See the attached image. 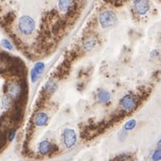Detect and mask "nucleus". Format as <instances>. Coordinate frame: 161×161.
<instances>
[{
  "mask_svg": "<svg viewBox=\"0 0 161 161\" xmlns=\"http://www.w3.org/2000/svg\"><path fill=\"white\" fill-rule=\"evenodd\" d=\"M18 161H22V160H18Z\"/></svg>",
  "mask_w": 161,
  "mask_h": 161,
  "instance_id": "nucleus-23",
  "label": "nucleus"
},
{
  "mask_svg": "<svg viewBox=\"0 0 161 161\" xmlns=\"http://www.w3.org/2000/svg\"><path fill=\"white\" fill-rule=\"evenodd\" d=\"M63 143L67 148L73 147L76 143V131L72 128H65L62 134Z\"/></svg>",
  "mask_w": 161,
  "mask_h": 161,
  "instance_id": "nucleus-5",
  "label": "nucleus"
},
{
  "mask_svg": "<svg viewBox=\"0 0 161 161\" xmlns=\"http://www.w3.org/2000/svg\"><path fill=\"white\" fill-rule=\"evenodd\" d=\"M159 56V51L158 50H153L151 52V58H158Z\"/></svg>",
  "mask_w": 161,
  "mask_h": 161,
  "instance_id": "nucleus-21",
  "label": "nucleus"
},
{
  "mask_svg": "<svg viewBox=\"0 0 161 161\" xmlns=\"http://www.w3.org/2000/svg\"><path fill=\"white\" fill-rule=\"evenodd\" d=\"M58 8L60 12L69 14L75 8V0H58Z\"/></svg>",
  "mask_w": 161,
  "mask_h": 161,
  "instance_id": "nucleus-9",
  "label": "nucleus"
},
{
  "mask_svg": "<svg viewBox=\"0 0 161 161\" xmlns=\"http://www.w3.org/2000/svg\"><path fill=\"white\" fill-rule=\"evenodd\" d=\"M98 22L99 25L103 28H108L118 23V17L117 15L111 11V10H104L99 14L98 17Z\"/></svg>",
  "mask_w": 161,
  "mask_h": 161,
  "instance_id": "nucleus-4",
  "label": "nucleus"
},
{
  "mask_svg": "<svg viewBox=\"0 0 161 161\" xmlns=\"http://www.w3.org/2000/svg\"><path fill=\"white\" fill-rule=\"evenodd\" d=\"M48 121H49L48 115L43 111L37 112L34 117V124L36 127H46L48 124Z\"/></svg>",
  "mask_w": 161,
  "mask_h": 161,
  "instance_id": "nucleus-11",
  "label": "nucleus"
},
{
  "mask_svg": "<svg viewBox=\"0 0 161 161\" xmlns=\"http://www.w3.org/2000/svg\"><path fill=\"white\" fill-rule=\"evenodd\" d=\"M132 10L136 17H147L151 10V3L149 0H133Z\"/></svg>",
  "mask_w": 161,
  "mask_h": 161,
  "instance_id": "nucleus-3",
  "label": "nucleus"
},
{
  "mask_svg": "<svg viewBox=\"0 0 161 161\" xmlns=\"http://www.w3.org/2000/svg\"><path fill=\"white\" fill-rule=\"evenodd\" d=\"M97 45H98V41H97V38L95 36H86L84 40H83V42H82L83 49L86 51V52L93 51Z\"/></svg>",
  "mask_w": 161,
  "mask_h": 161,
  "instance_id": "nucleus-10",
  "label": "nucleus"
},
{
  "mask_svg": "<svg viewBox=\"0 0 161 161\" xmlns=\"http://www.w3.org/2000/svg\"><path fill=\"white\" fill-rule=\"evenodd\" d=\"M139 100L136 95L134 94H127L124 97H122L119 100V106L121 109L126 112H133L138 107Z\"/></svg>",
  "mask_w": 161,
  "mask_h": 161,
  "instance_id": "nucleus-2",
  "label": "nucleus"
},
{
  "mask_svg": "<svg viewBox=\"0 0 161 161\" xmlns=\"http://www.w3.org/2000/svg\"><path fill=\"white\" fill-rule=\"evenodd\" d=\"M126 130H123V131H120L119 134V138L120 140H124L125 137H126Z\"/></svg>",
  "mask_w": 161,
  "mask_h": 161,
  "instance_id": "nucleus-20",
  "label": "nucleus"
},
{
  "mask_svg": "<svg viewBox=\"0 0 161 161\" xmlns=\"http://www.w3.org/2000/svg\"><path fill=\"white\" fill-rule=\"evenodd\" d=\"M0 44H1V46L5 48V49H7V50H13V48H14V47H13V45H12V43L10 42L9 40L8 39H6V38H4V39H2L1 41H0Z\"/></svg>",
  "mask_w": 161,
  "mask_h": 161,
  "instance_id": "nucleus-16",
  "label": "nucleus"
},
{
  "mask_svg": "<svg viewBox=\"0 0 161 161\" xmlns=\"http://www.w3.org/2000/svg\"><path fill=\"white\" fill-rule=\"evenodd\" d=\"M158 148L161 149V139H159V141L158 142Z\"/></svg>",
  "mask_w": 161,
  "mask_h": 161,
  "instance_id": "nucleus-22",
  "label": "nucleus"
},
{
  "mask_svg": "<svg viewBox=\"0 0 161 161\" xmlns=\"http://www.w3.org/2000/svg\"><path fill=\"white\" fill-rule=\"evenodd\" d=\"M22 92H23V87L19 82L14 81L9 83L8 86V95L13 99L19 98L22 95Z\"/></svg>",
  "mask_w": 161,
  "mask_h": 161,
  "instance_id": "nucleus-6",
  "label": "nucleus"
},
{
  "mask_svg": "<svg viewBox=\"0 0 161 161\" xmlns=\"http://www.w3.org/2000/svg\"><path fill=\"white\" fill-rule=\"evenodd\" d=\"M46 65L44 62H36L30 71V79L32 83H36L45 71Z\"/></svg>",
  "mask_w": 161,
  "mask_h": 161,
  "instance_id": "nucleus-7",
  "label": "nucleus"
},
{
  "mask_svg": "<svg viewBox=\"0 0 161 161\" xmlns=\"http://www.w3.org/2000/svg\"><path fill=\"white\" fill-rule=\"evenodd\" d=\"M151 158L153 161H160L161 160V149L157 148L155 151H153L151 155Z\"/></svg>",
  "mask_w": 161,
  "mask_h": 161,
  "instance_id": "nucleus-17",
  "label": "nucleus"
},
{
  "mask_svg": "<svg viewBox=\"0 0 161 161\" xmlns=\"http://www.w3.org/2000/svg\"><path fill=\"white\" fill-rule=\"evenodd\" d=\"M56 148H58L56 147V145H53L50 141L48 140H43L39 144H38V147L37 150L38 153L42 156H47L49 155L50 153H54Z\"/></svg>",
  "mask_w": 161,
  "mask_h": 161,
  "instance_id": "nucleus-8",
  "label": "nucleus"
},
{
  "mask_svg": "<svg viewBox=\"0 0 161 161\" xmlns=\"http://www.w3.org/2000/svg\"><path fill=\"white\" fill-rule=\"evenodd\" d=\"M136 126V119H129L124 124V130L126 131H131L133 130Z\"/></svg>",
  "mask_w": 161,
  "mask_h": 161,
  "instance_id": "nucleus-15",
  "label": "nucleus"
},
{
  "mask_svg": "<svg viewBox=\"0 0 161 161\" xmlns=\"http://www.w3.org/2000/svg\"><path fill=\"white\" fill-rule=\"evenodd\" d=\"M115 161H127L128 159V155L126 154H120L115 158Z\"/></svg>",
  "mask_w": 161,
  "mask_h": 161,
  "instance_id": "nucleus-19",
  "label": "nucleus"
},
{
  "mask_svg": "<svg viewBox=\"0 0 161 161\" xmlns=\"http://www.w3.org/2000/svg\"><path fill=\"white\" fill-rule=\"evenodd\" d=\"M17 29L23 36H30L36 29V22L30 16L24 15L17 21Z\"/></svg>",
  "mask_w": 161,
  "mask_h": 161,
  "instance_id": "nucleus-1",
  "label": "nucleus"
},
{
  "mask_svg": "<svg viewBox=\"0 0 161 161\" xmlns=\"http://www.w3.org/2000/svg\"><path fill=\"white\" fill-rule=\"evenodd\" d=\"M16 135H17V130L15 128H12V129L9 130L8 135V139L9 142H12L15 139Z\"/></svg>",
  "mask_w": 161,
  "mask_h": 161,
  "instance_id": "nucleus-18",
  "label": "nucleus"
},
{
  "mask_svg": "<svg viewBox=\"0 0 161 161\" xmlns=\"http://www.w3.org/2000/svg\"><path fill=\"white\" fill-rule=\"evenodd\" d=\"M58 89V83L54 79H48L44 85V91L47 95L54 94Z\"/></svg>",
  "mask_w": 161,
  "mask_h": 161,
  "instance_id": "nucleus-12",
  "label": "nucleus"
},
{
  "mask_svg": "<svg viewBox=\"0 0 161 161\" xmlns=\"http://www.w3.org/2000/svg\"><path fill=\"white\" fill-rule=\"evenodd\" d=\"M11 105H12V98L9 97L8 94L5 95L2 97V99H1V107H2V108L5 109V110H8V109L10 108Z\"/></svg>",
  "mask_w": 161,
  "mask_h": 161,
  "instance_id": "nucleus-14",
  "label": "nucleus"
},
{
  "mask_svg": "<svg viewBox=\"0 0 161 161\" xmlns=\"http://www.w3.org/2000/svg\"><path fill=\"white\" fill-rule=\"evenodd\" d=\"M97 98H98V101L102 104H107L111 100L110 92L106 89H100L97 94Z\"/></svg>",
  "mask_w": 161,
  "mask_h": 161,
  "instance_id": "nucleus-13",
  "label": "nucleus"
}]
</instances>
